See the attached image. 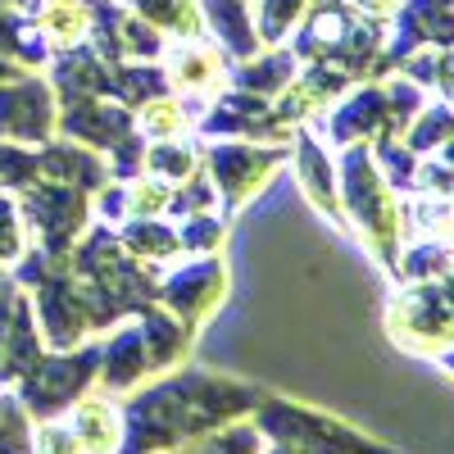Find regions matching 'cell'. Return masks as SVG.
Segmentation results:
<instances>
[{"instance_id": "17", "label": "cell", "mask_w": 454, "mask_h": 454, "mask_svg": "<svg viewBox=\"0 0 454 454\" xmlns=\"http://www.w3.org/2000/svg\"><path fill=\"white\" fill-rule=\"evenodd\" d=\"M119 246L128 254H141V259H173L182 246H177V227L160 223V218H128L123 232H119Z\"/></svg>"}, {"instance_id": "19", "label": "cell", "mask_w": 454, "mask_h": 454, "mask_svg": "<svg viewBox=\"0 0 454 454\" xmlns=\"http://www.w3.org/2000/svg\"><path fill=\"white\" fill-rule=\"evenodd\" d=\"M42 164H46V173H51L55 182H73V177H78L82 192H100V186L109 182V168H105L96 155H87V150H73V145H55Z\"/></svg>"}, {"instance_id": "29", "label": "cell", "mask_w": 454, "mask_h": 454, "mask_svg": "<svg viewBox=\"0 0 454 454\" xmlns=\"http://www.w3.org/2000/svg\"><path fill=\"white\" fill-rule=\"evenodd\" d=\"M259 454H263V450H259ZM269 454H291V450H282V445H273V450H269Z\"/></svg>"}, {"instance_id": "15", "label": "cell", "mask_w": 454, "mask_h": 454, "mask_svg": "<svg viewBox=\"0 0 454 454\" xmlns=\"http://www.w3.org/2000/svg\"><path fill=\"white\" fill-rule=\"evenodd\" d=\"M295 55L291 51H269V55H259V59H250V64H241L237 73H232V82L241 87V91H254V96H282L286 87H291V78H295Z\"/></svg>"}, {"instance_id": "9", "label": "cell", "mask_w": 454, "mask_h": 454, "mask_svg": "<svg viewBox=\"0 0 454 454\" xmlns=\"http://www.w3.org/2000/svg\"><path fill=\"white\" fill-rule=\"evenodd\" d=\"M141 340H145V364L150 372H168L173 364L186 359V346H192V323H182L177 314L168 309H155V305H145L141 309Z\"/></svg>"}, {"instance_id": "21", "label": "cell", "mask_w": 454, "mask_h": 454, "mask_svg": "<svg viewBox=\"0 0 454 454\" xmlns=\"http://www.w3.org/2000/svg\"><path fill=\"white\" fill-rule=\"evenodd\" d=\"M454 137V109L450 105H423L419 114H413V128H409V150L413 155H427V150L445 145Z\"/></svg>"}, {"instance_id": "28", "label": "cell", "mask_w": 454, "mask_h": 454, "mask_svg": "<svg viewBox=\"0 0 454 454\" xmlns=\"http://www.w3.org/2000/svg\"><path fill=\"white\" fill-rule=\"evenodd\" d=\"M14 250H19V223H14V209L0 200V254L10 259Z\"/></svg>"}, {"instance_id": "27", "label": "cell", "mask_w": 454, "mask_h": 454, "mask_svg": "<svg viewBox=\"0 0 454 454\" xmlns=\"http://www.w3.org/2000/svg\"><path fill=\"white\" fill-rule=\"evenodd\" d=\"M36 454H82V445H78V436H73L68 423L46 419L42 432H36Z\"/></svg>"}, {"instance_id": "24", "label": "cell", "mask_w": 454, "mask_h": 454, "mask_svg": "<svg viewBox=\"0 0 454 454\" xmlns=\"http://www.w3.org/2000/svg\"><path fill=\"white\" fill-rule=\"evenodd\" d=\"M223 232H227V223L214 218L209 209H205V214H186L182 227H177V246H182L186 254H214L218 241H223Z\"/></svg>"}, {"instance_id": "3", "label": "cell", "mask_w": 454, "mask_h": 454, "mask_svg": "<svg viewBox=\"0 0 454 454\" xmlns=\"http://www.w3.org/2000/svg\"><path fill=\"white\" fill-rule=\"evenodd\" d=\"M391 336L419 355L454 346V269L400 291L391 305Z\"/></svg>"}, {"instance_id": "14", "label": "cell", "mask_w": 454, "mask_h": 454, "mask_svg": "<svg viewBox=\"0 0 454 454\" xmlns=\"http://www.w3.org/2000/svg\"><path fill=\"white\" fill-rule=\"evenodd\" d=\"M295 168H300V186H305V196L318 214L327 218H340V205H336V173L327 164V150L309 137V132H300V150H295Z\"/></svg>"}, {"instance_id": "1", "label": "cell", "mask_w": 454, "mask_h": 454, "mask_svg": "<svg viewBox=\"0 0 454 454\" xmlns=\"http://www.w3.org/2000/svg\"><path fill=\"white\" fill-rule=\"evenodd\" d=\"M340 196H346V214L359 223L364 241L372 246L377 263L395 269L400 254V209L391 200V182L377 173L372 155L359 145H340Z\"/></svg>"}, {"instance_id": "12", "label": "cell", "mask_w": 454, "mask_h": 454, "mask_svg": "<svg viewBox=\"0 0 454 454\" xmlns=\"http://www.w3.org/2000/svg\"><path fill=\"white\" fill-rule=\"evenodd\" d=\"M164 68H168V82L182 87V91H214L223 82V51H214L200 36H192V42L168 51Z\"/></svg>"}, {"instance_id": "2", "label": "cell", "mask_w": 454, "mask_h": 454, "mask_svg": "<svg viewBox=\"0 0 454 454\" xmlns=\"http://www.w3.org/2000/svg\"><path fill=\"white\" fill-rule=\"evenodd\" d=\"M259 436H269L273 445L291 454H391L382 445L364 441L355 427L327 419V413H314V409H295L291 400L259 404Z\"/></svg>"}, {"instance_id": "13", "label": "cell", "mask_w": 454, "mask_h": 454, "mask_svg": "<svg viewBox=\"0 0 454 454\" xmlns=\"http://www.w3.org/2000/svg\"><path fill=\"white\" fill-rule=\"evenodd\" d=\"M200 10L209 19V27L218 32V42H223V55H232V59H250L259 51V32L246 14V0H200Z\"/></svg>"}, {"instance_id": "25", "label": "cell", "mask_w": 454, "mask_h": 454, "mask_svg": "<svg viewBox=\"0 0 454 454\" xmlns=\"http://www.w3.org/2000/svg\"><path fill=\"white\" fill-rule=\"evenodd\" d=\"M259 450H263V436L254 427H227V432L200 436L192 454H259Z\"/></svg>"}, {"instance_id": "11", "label": "cell", "mask_w": 454, "mask_h": 454, "mask_svg": "<svg viewBox=\"0 0 454 454\" xmlns=\"http://www.w3.org/2000/svg\"><path fill=\"white\" fill-rule=\"evenodd\" d=\"M68 427L78 436L82 454H114L119 450V436H123V413L119 404H109L100 395H78L73 400V413H68Z\"/></svg>"}, {"instance_id": "16", "label": "cell", "mask_w": 454, "mask_h": 454, "mask_svg": "<svg viewBox=\"0 0 454 454\" xmlns=\"http://www.w3.org/2000/svg\"><path fill=\"white\" fill-rule=\"evenodd\" d=\"M91 32V0H46L42 5V36H51L55 46L73 51L82 46Z\"/></svg>"}, {"instance_id": "22", "label": "cell", "mask_w": 454, "mask_h": 454, "mask_svg": "<svg viewBox=\"0 0 454 454\" xmlns=\"http://www.w3.org/2000/svg\"><path fill=\"white\" fill-rule=\"evenodd\" d=\"M305 10H309V0H259V42L263 46H278V42H286V32L305 19Z\"/></svg>"}, {"instance_id": "20", "label": "cell", "mask_w": 454, "mask_h": 454, "mask_svg": "<svg viewBox=\"0 0 454 454\" xmlns=\"http://www.w3.org/2000/svg\"><path fill=\"white\" fill-rule=\"evenodd\" d=\"M196 164H200V150L177 145L173 137L168 141H155V145L145 150V173L160 177V182H186V177L196 173Z\"/></svg>"}, {"instance_id": "4", "label": "cell", "mask_w": 454, "mask_h": 454, "mask_svg": "<svg viewBox=\"0 0 454 454\" xmlns=\"http://www.w3.org/2000/svg\"><path fill=\"white\" fill-rule=\"evenodd\" d=\"M286 164L282 145H246L241 137H227L209 145V168H214V196H223L227 209H237L241 200H250L269 173H278Z\"/></svg>"}, {"instance_id": "10", "label": "cell", "mask_w": 454, "mask_h": 454, "mask_svg": "<svg viewBox=\"0 0 454 454\" xmlns=\"http://www.w3.org/2000/svg\"><path fill=\"white\" fill-rule=\"evenodd\" d=\"M145 340H141V327H123L119 336H109V346H100V382L109 395H123L132 391L137 382H145Z\"/></svg>"}, {"instance_id": "23", "label": "cell", "mask_w": 454, "mask_h": 454, "mask_svg": "<svg viewBox=\"0 0 454 454\" xmlns=\"http://www.w3.org/2000/svg\"><path fill=\"white\" fill-rule=\"evenodd\" d=\"M137 128H141L150 141H168V137H182V128H186V114H182V105H177V100L155 96V100H145V105H141V114H137Z\"/></svg>"}, {"instance_id": "6", "label": "cell", "mask_w": 454, "mask_h": 454, "mask_svg": "<svg viewBox=\"0 0 454 454\" xmlns=\"http://www.w3.org/2000/svg\"><path fill=\"white\" fill-rule=\"evenodd\" d=\"M223 282H227L223 259L205 254L196 263H186V269H173L160 286V300H164V309L177 314L182 323H200L223 300Z\"/></svg>"}, {"instance_id": "26", "label": "cell", "mask_w": 454, "mask_h": 454, "mask_svg": "<svg viewBox=\"0 0 454 454\" xmlns=\"http://www.w3.org/2000/svg\"><path fill=\"white\" fill-rule=\"evenodd\" d=\"M209 205H214V182H205V177H196V173L168 196V209H173L177 218H186V214H205Z\"/></svg>"}, {"instance_id": "18", "label": "cell", "mask_w": 454, "mask_h": 454, "mask_svg": "<svg viewBox=\"0 0 454 454\" xmlns=\"http://www.w3.org/2000/svg\"><path fill=\"white\" fill-rule=\"evenodd\" d=\"M128 5L137 10V19H145L150 27H164V32L182 36V42L200 36V10H196V0H128Z\"/></svg>"}, {"instance_id": "30", "label": "cell", "mask_w": 454, "mask_h": 454, "mask_svg": "<svg viewBox=\"0 0 454 454\" xmlns=\"http://www.w3.org/2000/svg\"><path fill=\"white\" fill-rule=\"evenodd\" d=\"M0 5H19V0H0Z\"/></svg>"}, {"instance_id": "5", "label": "cell", "mask_w": 454, "mask_h": 454, "mask_svg": "<svg viewBox=\"0 0 454 454\" xmlns=\"http://www.w3.org/2000/svg\"><path fill=\"white\" fill-rule=\"evenodd\" d=\"M96 372H100V346L73 355V359L68 355L64 359H36L23 395H27V404L42 413V419H55L59 409H68L73 400L91 387Z\"/></svg>"}, {"instance_id": "8", "label": "cell", "mask_w": 454, "mask_h": 454, "mask_svg": "<svg viewBox=\"0 0 454 454\" xmlns=\"http://www.w3.org/2000/svg\"><path fill=\"white\" fill-rule=\"evenodd\" d=\"M137 128L132 109L128 105H105L100 96H73L68 114H64V132H73L78 141L96 145V150H109L119 137H128Z\"/></svg>"}, {"instance_id": "7", "label": "cell", "mask_w": 454, "mask_h": 454, "mask_svg": "<svg viewBox=\"0 0 454 454\" xmlns=\"http://www.w3.org/2000/svg\"><path fill=\"white\" fill-rule=\"evenodd\" d=\"M27 214L32 227H42V237L51 246V254H64V246L78 237V227L87 223V192L82 186H36L27 196Z\"/></svg>"}]
</instances>
